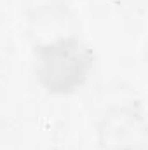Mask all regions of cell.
Listing matches in <instances>:
<instances>
[{
    "mask_svg": "<svg viewBox=\"0 0 148 150\" xmlns=\"http://www.w3.org/2000/svg\"><path fill=\"white\" fill-rule=\"evenodd\" d=\"M40 75L45 80L47 87L52 91H66L77 86L89 67V58L84 47L77 42H59L44 49Z\"/></svg>",
    "mask_w": 148,
    "mask_h": 150,
    "instance_id": "1",
    "label": "cell"
}]
</instances>
